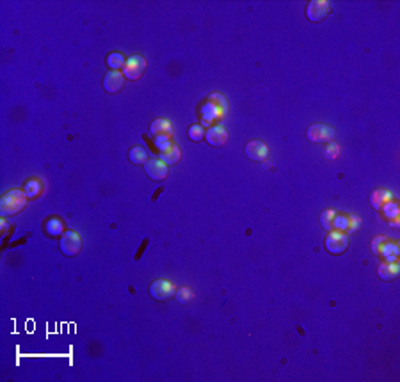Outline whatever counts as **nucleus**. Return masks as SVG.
<instances>
[{
	"mask_svg": "<svg viewBox=\"0 0 400 382\" xmlns=\"http://www.w3.org/2000/svg\"><path fill=\"white\" fill-rule=\"evenodd\" d=\"M162 162H166L168 166H175V164L180 162L182 159V153H180V148L176 146L175 143L171 144V146L168 148V150L160 151V157H159Z\"/></svg>",
	"mask_w": 400,
	"mask_h": 382,
	"instance_id": "obj_15",
	"label": "nucleus"
},
{
	"mask_svg": "<svg viewBox=\"0 0 400 382\" xmlns=\"http://www.w3.org/2000/svg\"><path fill=\"white\" fill-rule=\"evenodd\" d=\"M336 211L335 210H326L320 215V226H322L324 229H327V231H331L333 229V219H335Z\"/></svg>",
	"mask_w": 400,
	"mask_h": 382,
	"instance_id": "obj_24",
	"label": "nucleus"
},
{
	"mask_svg": "<svg viewBox=\"0 0 400 382\" xmlns=\"http://www.w3.org/2000/svg\"><path fill=\"white\" fill-rule=\"evenodd\" d=\"M162 192H164V189H159V191H155V195H153V199H151V201H153V203H157V197H159Z\"/></svg>",
	"mask_w": 400,
	"mask_h": 382,
	"instance_id": "obj_32",
	"label": "nucleus"
},
{
	"mask_svg": "<svg viewBox=\"0 0 400 382\" xmlns=\"http://www.w3.org/2000/svg\"><path fill=\"white\" fill-rule=\"evenodd\" d=\"M125 86V75L121 71H109L103 78V89L110 94H116Z\"/></svg>",
	"mask_w": 400,
	"mask_h": 382,
	"instance_id": "obj_10",
	"label": "nucleus"
},
{
	"mask_svg": "<svg viewBox=\"0 0 400 382\" xmlns=\"http://www.w3.org/2000/svg\"><path fill=\"white\" fill-rule=\"evenodd\" d=\"M338 155H340V148H338V144H331V146L327 148L326 157H329V159H336Z\"/></svg>",
	"mask_w": 400,
	"mask_h": 382,
	"instance_id": "obj_31",
	"label": "nucleus"
},
{
	"mask_svg": "<svg viewBox=\"0 0 400 382\" xmlns=\"http://www.w3.org/2000/svg\"><path fill=\"white\" fill-rule=\"evenodd\" d=\"M384 242H386V236H377V238H374V240H372V251L379 254V249H381V245H383Z\"/></svg>",
	"mask_w": 400,
	"mask_h": 382,
	"instance_id": "obj_30",
	"label": "nucleus"
},
{
	"mask_svg": "<svg viewBox=\"0 0 400 382\" xmlns=\"http://www.w3.org/2000/svg\"><path fill=\"white\" fill-rule=\"evenodd\" d=\"M144 69H146V59L141 57V55H132L127 61V64H125V68H123V75L128 80H139L141 75L144 73Z\"/></svg>",
	"mask_w": 400,
	"mask_h": 382,
	"instance_id": "obj_7",
	"label": "nucleus"
},
{
	"mask_svg": "<svg viewBox=\"0 0 400 382\" xmlns=\"http://www.w3.org/2000/svg\"><path fill=\"white\" fill-rule=\"evenodd\" d=\"M360 226H361L360 217L349 215V229H347V233H352V231H356V229H360Z\"/></svg>",
	"mask_w": 400,
	"mask_h": 382,
	"instance_id": "obj_28",
	"label": "nucleus"
},
{
	"mask_svg": "<svg viewBox=\"0 0 400 382\" xmlns=\"http://www.w3.org/2000/svg\"><path fill=\"white\" fill-rule=\"evenodd\" d=\"M59 247L64 256H77L82 249V238L77 231H64L59 240Z\"/></svg>",
	"mask_w": 400,
	"mask_h": 382,
	"instance_id": "obj_4",
	"label": "nucleus"
},
{
	"mask_svg": "<svg viewBox=\"0 0 400 382\" xmlns=\"http://www.w3.org/2000/svg\"><path fill=\"white\" fill-rule=\"evenodd\" d=\"M324 244H326L327 252H331V254H343L349 247V233L331 229Z\"/></svg>",
	"mask_w": 400,
	"mask_h": 382,
	"instance_id": "obj_3",
	"label": "nucleus"
},
{
	"mask_svg": "<svg viewBox=\"0 0 400 382\" xmlns=\"http://www.w3.org/2000/svg\"><path fill=\"white\" fill-rule=\"evenodd\" d=\"M175 297H176V301L180 302V304H187V302L192 301L194 293H192L191 288H180V290H176Z\"/></svg>",
	"mask_w": 400,
	"mask_h": 382,
	"instance_id": "obj_26",
	"label": "nucleus"
},
{
	"mask_svg": "<svg viewBox=\"0 0 400 382\" xmlns=\"http://www.w3.org/2000/svg\"><path fill=\"white\" fill-rule=\"evenodd\" d=\"M306 135L311 143H331L335 139V130L327 125H313L310 126Z\"/></svg>",
	"mask_w": 400,
	"mask_h": 382,
	"instance_id": "obj_9",
	"label": "nucleus"
},
{
	"mask_svg": "<svg viewBox=\"0 0 400 382\" xmlns=\"http://www.w3.org/2000/svg\"><path fill=\"white\" fill-rule=\"evenodd\" d=\"M388 201H392V194H390L388 191H376L374 194H372V197H370L372 206L377 208V210H381V208H383V204H386Z\"/></svg>",
	"mask_w": 400,
	"mask_h": 382,
	"instance_id": "obj_17",
	"label": "nucleus"
},
{
	"mask_svg": "<svg viewBox=\"0 0 400 382\" xmlns=\"http://www.w3.org/2000/svg\"><path fill=\"white\" fill-rule=\"evenodd\" d=\"M144 171H146L150 180H153V182H162V180L168 176L169 166L166 162H162L160 159H151L144 162Z\"/></svg>",
	"mask_w": 400,
	"mask_h": 382,
	"instance_id": "obj_8",
	"label": "nucleus"
},
{
	"mask_svg": "<svg viewBox=\"0 0 400 382\" xmlns=\"http://www.w3.org/2000/svg\"><path fill=\"white\" fill-rule=\"evenodd\" d=\"M331 12V2L326 0H311L306 7V18L313 23L326 20V16Z\"/></svg>",
	"mask_w": 400,
	"mask_h": 382,
	"instance_id": "obj_5",
	"label": "nucleus"
},
{
	"mask_svg": "<svg viewBox=\"0 0 400 382\" xmlns=\"http://www.w3.org/2000/svg\"><path fill=\"white\" fill-rule=\"evenodd\" d=\"M41 189H43V185H41V182L36 178L29 180V182L25 183V194L29 195L30 199H34V197H37V195L41 194Z\"/></svg>",
	"mask_w": 400,
	"mask_h": 382,
	"instance_id": "obj_19",
	"label": "nucleus"
},
{
	"mask_svg": "<svg viewBox=\"0 0 400 382\" xmlns=\"http://www.w3.org/2000/svg\"><path fill=\"white\" fill-rule=\"evenodd\" d=\"M125 64H127V61L123 57V53L112 52L107 55V66H109L112 71H119L121 68H125Z\"/></svg>",
	"mask_w": 400,
	"mask_h": 382,
	"instance_id": "obj_18",
	"label": "nucleus"
},
{
	"mask_svg": "<svg viewBox=\"0 0 400 382\" xmlns=\"http://www.w3.org/2000/svg\"><path fill=\"white\" fill-rule=\"evenodd\" d=\"M226 107H228V103H226L224 96H220L219 93L212 94L201 109V121L204 125H212L213 121H219L220 118H224Z\"/></svg>",
	"mask_w": 400,
	"mask_h": 382,
	"instance_id": "obj_1",
	"label": "nucleus"
},
{
	"mask_svg": "<svg viewBox=\"0 0 400 382\" xmlns=\"http://www.w3.org/2000/svg\"><path fill=\"white\" fill-rule=\"evenodd\" d=\"M245 155L249 157L254 162H261L269 157V146L261 141H251L247 146H245Z\"/></svg>",
	"mask_w": 400,
	"mask_h": 382,
	"instance_id": "obj_12",
	"label": "nucleus"
},
{
	"mask_svg": "<svg viewBox=\"0 0 400 382\" xmlns=\"http://www.w3.org/2000/svg\"><path fill=\"white\" fill-rule=\"evenodd\" d=\"M399 244L397 242H393V240H388L386 238V242H384L383 245H381L379 249V254H383V258L386 260V263H393V261L399 260Z\"/></svg>",
	"mask_w": 400,
	"mask_h": 382,
	"instance_id": "obj_14",
	"label": "nucleus"
},
{
	"mask_svg": "<svg viewBox=\"0 0 400 382\" xmlns=\"http://www.w3.org/2000/svg\"><path fill=\"white\" fill-rule=\"evenodd\" d=\"M333 229H338V231H345L349 229V215H338L336 213L335 219H333Z\"/></svg>",
	"mask_w": 400,
	"mask_h": 382,
	"instance_id": "obj_25",
	"label": "nucleus"
},
{
	"mask_svg": "<svg viewBox=\"0 0 400 382\" xmlns=\"http://www.w3.org/2000/svg\"><path fill=\"white\" fill-rule=\"evenodd\" d=\"M150 134L153 137H159V135H169V137H173L175 128H173V125L168 119H155L150 125Z\"/></svg>",
	"mask_w": 400,
	"mask_h": 382,
	"instance_id": "obj_13",
	"label": "nucleus"
},
{
	"mask_svg": "<svg viewBox=\"0 0 400 382\" xmlns=\"http://www.w3.org/2000/svg\"><path fill=\"white\" fill-rule=\"evenodd\" d=\"M128 159L134 164H144L148 160V153L143 148H132V150L128 151Z\"/></svg>",
	"mask_w": 400,
	"mask_h": 382,
	"instance_id": "obj_21",
	"label": "nucleus"
},
{
	"mask_svg": "<svg viewBox=\"0 0 400 382\" xmlns=\"http://www.w3.org/2000/svg\"><path fill=\"white\" fill-rule=\"evenodd\" d=\"M204 134H206V130L203 128V125H201V123H198V125H192L191 128H189V139H191V141H194V143H200V141H203Z\"/></svg>",
	"mask_w": 400,
	"mask_h": 382,
	"instance_id": "obj_22",
	"label": "nucleus"
},
{
	"mask_svg": "<svg viewBox=\"0 0 400 382\" xmlns=\"http://www.w3.org/2000/svg\"><path fill=\"white\" fill-rule=\"evenodd\" d=\"M27 204V194L25 191H9L2 195V199H0V211H2V215H14V213H20L21 210L25 208Z\"/></svg>",
	"mask_w": 400,
	"mask_h": 382,
	"instance_id": "obj_2",
	"label": "nucleus"
},
{
	"mask_svg": "<svg viewBox=\"0 0 400 382\" xmlns=\"http://www.w3.org/2000/svg\"><path fill=\"white\" fill-rule=\"evenodd\" d=\"M45 229H46V233H48V235L59 236V235H62V222L59 219H50L48 222H46Z\"/></svg>",
	"mask_w": 400,
	"mask_h": 382,
	"instance_id": "obj_23",
	"label": "nucleus"
},
{
	"mask_svg": "<svg viewBox=\"0 0 400 382\" xmlns=\"http://www.w3.org/2000/svg\"><path fill=\"white\" fill-rule=\"evenodd\" d=\"M204 141L210 144V146H222L228 141V132L224 130V126L220 125H212L204 134Z\"/></svg>",
	"mask_w": 400,
	"mask_h": 382,
	"instance_id": "obj_11",
	"label": "nucleus"
},
{
	"mask_svg": "<svg viewBox=\"0 0 400 382\" xmlns=\"http://www.w3.org/2000/svg\"><path fill=\"white\" fill-rule=\"evenodd\" d=\"M176 293V288L173 283L166 279H157L150 285V295L155 299V301H168Z\"/></svg>",
	"mask_w": 400,
	"mask_h": 382,
	"instance_id": "obj_6",
	"label": "nucleus"
},
{
	"mask_svg": "<svg viewBox=\"0 0 400 382\" xmlns=\"http://www.w3.org/2000/svg\"><path fill=\"white\" fill-rule=\"evenodd\" d=\"M155 144L160 151L168 150L173 144V137H169V135H159V137H155Z\"/></svg>",
	"mask_w": 400,
	"mask_h": 382,
	"instance_id": "obj_27",
	"label": "nucleus"
},
{
	"mask_svg": "<svg viewBox=\"0 0 400 382\" xmlns=\"http://www.w3.org/2000/svg\"><path fill=\"white\" fill-rule=\"evenodd\" d=\"M148 244H150V238H143V242H141V245H139V251L135 252V256H134V260L135 261H139L141 258H143V252L146 251V247H148Z\"/></svg>",
	"mask_w": 400,
	"mask_h": 382,
	"instance_id": "obj_29",
	"label": "nucleus"
},
{
	"mask_svg": "<svg viewBox=\"0 0 400 382\" xmlns=\"http://www.w3.org/2000/svg\"><path fill=\"white\" fill-rule=\"evenodd\" d=\"M383 213H384V217L386 219H390V220H393V219H399V215H400V210H399V204L395 203V201H388L386 204H383Z\"/></svg>",
	"mask_w": 400,
	"mask_h": 382,
	"instance_id": "obj_20",
	"label": "nucleus"
},
{
	"mask_svg": "<svg viewBox=\"0 0 400 382\" xmlns=\"http://www.w3.org/2000/svg\"><path fill=\"white\" fill-rule=\"evenodd\" d=\"M377 274L383 281H393L399 276V260L393 261V263H383L377 268Z\"/></svg>",
	"mask_w": 400,
	"mask_h": 382,
	"instance_id": "obj_16",
	"label": "nucleus"
}]
</instances>
